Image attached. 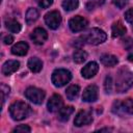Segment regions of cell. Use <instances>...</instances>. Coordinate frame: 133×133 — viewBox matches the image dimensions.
<instances>
[{
    "label": "cell",
    "mask_w": 133,
    "mask_h": 133,
    "mask_svg": "<svg viewBox=\"0 0 133 133\" xmlns=\"http://www.w3.org/2000/svg\"><path fill=\"white\" fill-rule=\"evenodd\" d=\"M106 38H107V35L105 31H103L100 28H91L81 36V39L83 41V43H87L90 45H100L104 43Z\"/></svg>",
    "instance_id": "cell-3"
},
{
    "label": "cell",
    "mask_w": 133,
    "mask_h": 133,
    "mask_svg": "<svg viewBox=\"0 0 133 133\" xmlns=\"http://www.w3.org/2000/svg\"><path fill=\"white\" fill-rule=\"evenodd\" d=\"M3 42H4V44H5V45H10V44L14 42V36H12V35H10V34L5 35V36H4V38H3Z\"/></svg>",
    "instance_id": "cell-32"
},
{
    "label": "cell",
    "mask_w": 133,
    "mask_h": 133,
    "mask_svg": "<svg viewBox=\"0 0 133 133\" xmlns=\"http://www.w3.org/2000/svg\"><path fill=\"white\" fill-rule=\"evenodd\" d=\"M122 103V108L124 113H128V114H133V99H126L124 100Z\"/></svg>",
    "instance_id": "cell-24"
},
{
    "label": "cell",
    "mask_w": 133,
    "mask_h": 133,
    "mask_svg": "<svg viewBox=\"0 0 133 133\" xmlns=\"http://www.w3.org/2000/svg\"><path fill=\"white\" fill-rule=\"evenodd\" d=\"M97 99H98V87L94 84L88 85L82 94V101L89 103V102H95Z\"/></svg>",
    "instance_id": "cell-11"
},
{
    "label": "cell",
    "mask_w": 133,
    "mask_h": 133,
    "mask_svg": "<svg viewBox=\"0 0 133 133\" xmlns=\"http://www.w3.org/2000/svg\"><path fill=\"white\" fill-rule=\"evenodd\" d=\"M111 32H112V36L113 37L123 36L126 33V27L123 25V23L121 21L114 22L112 27H111Z\"/></svg>",
    "instance_id": "cell-18"
},
{
    "label": "cell",
    "mask_w": 133,
    "mask_h": 133,
    "mask_svg": "<svg viewBox=\"0 0 133 133\" xmlns=\"http://www.w3.org/2000/svg\"><path fill=\"white\" fill-rule=\"evenodd\" d=\"M72 79V73L65 69H56L51 76L52 83L55 87H62Z\"/></svg>",
    "instance_id": "cell-4"
},
{
    "label": "cell",
    "mask_w": 133,
    "mask_h": 133,
    "mask_svg": "<svg viewBox=\"0 0 133 133\" xmlns=\"http://www.w3.org/2000/svg\"><path fill=\"white\" fill-rule=\"evenodd\" d=\"M38 17H39V14H38L37 9H35V8H29L27 10V12H26L25 19H26L27 24H31V23H34L38 19Z\"/></svg>",
    "instance_id": "cell-21"
},
{
    "label": "cell",
    "mask_w": 133,
    "mask_h": 133,
    "mask_svg": "<svg viewBox=\"0 0 133 133\" xmlns=\"http://www.w3.org/2000/svg\"><path fill=\"white\" fill-rule=\"evenodd\" d=\"M30 131H31V129L27 125H20L12 130V132H30Z\"/></svg>",
    "instance_id": "cell-28"
},
{
    "label": "cell",
    "mask_w": 133,
    "mask_h": 133,
    "mask_svg": "<svg viewBox=\"0 0 133 133\" xmlns=\"http://www.w3.org/2000/svg\"><path fill=\"white\" fill-rule=\"evenodd\" d=\"M20 66V62L17 60H7L2 65V74L5 76H9L12 73L17 72Z\"/></svg>",
    "instance_id": "cell-13"
},
{
    "label": "cell",
    "mask_w": 133,
    "mask_h": 133,
    "mask_svg": "<svg viewBox=\"0 0 133 133\" xmlns=\"http://www.w3.org/2000/svg\"><path fill=\"white\" fill-rule=\"evenodd\" d=\"M124 46L125 48L128 50L129 55H128V59L130 61H133V39L131 38H126V41H124Z\"/></svg>",
    "instance_id": "cell-25"
},
{
    "label": "cell",
    "mask_w": 133,
    "mask_h": 133,
    "mask_svg": "<svg viewBox=\"0 0 133 133\" xmlns=\"http://www.w3.org/2000/svg\"><path fill=\"white\" fill-rule=\"evenodd\" d=\"M79 6V0H63L62 7L66 11H72Z\"/></svg>",
    "instance_id": "cell-22"
},
{
    "label": "cell",
    "mask_w": 133,
    "mask_h": 133,
    "mask_svg": "<svg viewBox=\"0 0 133 133\" xmlns=\"http://www.w3.org/2000/svg\"><path fill=\"white\" fill-rule=\"evenodd\" d=\"M125 19L128 23L133 24V8H130L125 12Z\"/></svg>",
    "instance_id": "cell-29"
},
{
    "label": "cell",
    "mask_w": 133,
    "mask_h": 133,
    "mask_svg": "<svg viewBox=\"0 0 133 133\" xmlns=\"http://www.w3.org/2000/svg\"><path fill=\"white\" fill-rule=\"evenodd\" d=\"M104 88H105V91L107 94H110L111 90H112V79L110 76H107L105 78V83H104Z\"/></svg>",
    "instance_id": "cell-27"
},
{
    "label": "cell",
    "mask_w": 133,
    "mask_h": 133,
    "mask_svg": "<svg viewBox=\"0 0 133 133\" xmlns=\"http://www.w3.org/2000/svg\"><path fill=\"white\" fill-rule=\"evenodd\" d=\"M112 2H113V4H114L115 6H117L118 8H123V7L127 4L128 0H112Z\"/></svg>",
    "instance_id": "cell-31"
},
{
    "label": "cell",
    "mask_w": 133,
    "mask_h": 133,
    "mask_svg": "<svg viewBox=\"0 0 133 133\" xmlns=\"http://www.w3.org/2000/svg\"><path fill=\"white\" fill-rule=\"evenodd\" d=\"M28 68L32 73H38L43 69V62L37 57H31L28 60Z\"/></svg>",
    "instance_id": "cell-17"
},
{
    "label": "cell",
    "mask_w": 133,
    "mask_h": 133,
    "mask_svg": "<svg viewBox=\"0 0 133 133\" xmlns=\"http://www.w3.org/2000/svg\"><path fill=\"white\" fill-rule=\"evenodd\" d=\"M45 23L50 29H53V30L57 29L59 25L61 24V16L59 11L52 10V11L47 12L45 15Z\"/></svg>",
    "instance_id": "cell-6"
},
{
    "label": "cell",
    "mask_w": 133,
    "mask_h": 133,
    "mask_svg": "<svg viewBox=\"0 0 133 133\" xmlns=\"http://www.w3.org/2000/svg\"><path fill=\"white\" fill-rule=\"evenodd\" d=\"M74 112V107L73 106H64V107H61L59 110H58V119L60 122H66L70 116L72 115V113Z\"/></svg>",
    "instance_id": "cell-15"
},
{
    "label": "cell",
    "mask_w": 133,
    "mask_h": 133,
    "mask_svg": "<svg viewBox=\"0 0 133 133\" xmlns=\"http://www.w3.org/2000/svg\"><path fill=\"white\" fill-rule=\"evenodd\" d=\"M111 129H107V128H105V129H100V131H110Z\"/></svg>",
    "instance_id": "cell-33"
},
{
    "label": "cell",
    "mask_w": 133,
    "mask_h": 133,
    "mask_svg": "<svg viewBox=\"0 0 133 133\" xmlns=\"http://www.w3.org/2000/svg\"><path fill=\"white\" fill-rule=\"evenodd\" d=\"M5 26L8 29V31H10L12 33H18L21 30V24L18 21L14 20V19H7V20H5Z\"/></svg>",
    "instance_id": "cell-19"
},
{
    "label": "cell",
    "mask_w": 133,
    "mask_h": 133,
    "mask_svg": "<svg viewBox=\"0 0 133 133\" xmlns=\"http://www.w3.org/2000/svg\"><path fill=\"white\" fill-rule=\"evenodd\" d=\"M100 59H101V62L105 66H108V68H112V66L116 65L117 62H118V59H117L116 56H114L112 54H107V53L101 55V58Z\"/></svg>",
    "instance_id": "cell-16"
},
{
    "label": "cell",
    "mask_w": 133,
    "mask_h": 133,
    "mask_svg": "<svg viewBox=\"0 0 133 133\" xmlns=\"http://www.w3.org/2000/svg\"><path fill=\"white\" fill-rule=\"evenodd\" d=\"M9 92H10L9 86H7L6 84L2 83V84H1V101H2V107H3V105H4V102H5V100H6V97L9 95Z\"/></svg>",
    "instance_id": "cell-26"
},
{
    "label": "cell",
    "mask_w": 133,
    "mask_h": 133,
    "mask_svg": "<svg viewBox=\"0 0 133 133\" xmlns=\"http://www.w3.org/2000/svg\"><path fill=\"white\" fill-rule=\"evenodd\" d=\"M28 49H29V46H28L27 43H25V42H19L16 45L12 46L11 53L14 55H17V56H24V55L27 54Z\"/></svg>",
    "instance_id": "cell-14"
},
{
    "label": "cell",
    "mask_w": 133,
    "mask_h": 133,
    "mask_svg": "<svg viewBox=\"0 0 133 133\" xmlns=\"http://www.w3.org/2000/svg\"><path fill=\"white\" fill-rule=\"evenodd\" d=\"M79 91H80V87H79L78 85H76V84L71 85V86H69V87L66 88V90H65L66 98H68L69 100H71V101H74V100L78 97Z\"/></svg>",
    "instance_id": "cell-20"
},
{
    "label": "cell",
    "mask_w": 133,
    "mask_h": 133,
    "mask_svg": "<svg viewBox=\"0 0 133 133\" xmlns=\"http://www.w3.org/2000/svg\"><path fill=\"white\" fill-rule=\"evenodd\" d=\"M132 85H133V73L127 68L119 69L116 75V79H115L116 91L119 94L125 92Z\"/></svg>",
    "instance_id": "cell-1"
},
{
    "label": "cell",
    "mask_w": 133,
    "mask_h": 133,
    "mask_svg": "<svg viewBox=\"0 0 133 133\" xmlns=\"http://www.w3.org/2000/svg\"><path fill=\"white\" fill-rule=\"evenodd\" d=\"M87 26V21L81 16H75L69 21V27L73 32L82 31Z\"/></svg>",
    "instance_id": "cell-8"
},
{
    "label": "cell",
    "mask_w": 133,
    "mask_h": 133,
    "mask_svg": "<svg viewBox=\"0 0 133 133\" xmlns=\"http://www.w3.org/2000/svg\"><path fill=\"white\" fill-rule=\"evenodd\" d=\"M98 71H99V65H98V63L95 62V61H90V62L86 63V64L82 68V70H81V75H82V77L85 78V79H90V78H92V77L98 73Z\"/></svg>",
    "instance_id": "cell-9"
},
{
    "label": "cell",
    "mask_w": 133,
    "mask_h": 133,
    "mask_svg": "<svg viewBox=\"0 0 133 133\" xmlns=\"http://www.w3.org/2000/svg\"><path fill=\"white\" fill-rule=\"evenodd\" d=\"M30 38L32 39V42L36 45H42L46 42V39L48 38V33L44 28H35L32 33L30 34Z\"/></svg>",
    "instance_id": "cell-10"
},
{
    "label": "cell",
    "mask_w": 133,
    "mask_h": 133,
    "mask_svg": "<svg viewBox=\"0 0 133 133\" xmlns=\"http://www.w3.org/2000/svg\"><path fill=\"white\" fill-rule=\"evenodd\" d=\"M91 122H92V115H91L90 110H80L74 119V124L77 127H82V126L88 125Z\"/></svg>",
    "instance_id": "cell-7"
},
{
    "label": "cell",
    "mask_w": 133,
    "mask_h": 133,
    "mask_svg": "<svg viewBox=\"0 0 133 133\" xmlns=\"http://www.w3.org/2000/svg\"><path fill=\"white\" fill-rule=\"evenodd\" d=\"M45 91L41 88H37V87H34V86H30L28 87L26 90H25V97L32 103L34 104H42L44 99H45Z\"/></svg>",
    "instance_id": "cell-5"
},
{
    "label": "cell",
    "mask_w": 133,
    "mask_h": 133,
    "mask_svg": "<svg viewBox=\"0 0 133 133\" xmlns=\"http://www.w3.org/2000/svg\"><path fill=\"white\" fill-rule=\"evenodd\" d=\"M87 58V53L83 50H77L73 54V59L76 63H82L86 60Z\"/></svg>",
    "instance_id": "cell-23"
},
{
    "label": "cell",
    "mask_w": 133,
    "mask_h": 133,
    "mask_svg": "<svg viewBox=\"0 0 133 133\" xmlns=\"http://www.w3.org/2000/svg\"><path fill=\"white\" fill-rule=\"evenodd\" d=\"M62 99L59 95H53L49 100H48V103H47V108H48V111L50 112H56L58 111L61 107H62Z\"/></svg>",
    "instance_id": "cell-12"
},
{
    "label": "cell",
    "mask_w": 133,
    "mask_h": 133,
    "mask_svg": "<svg viewBox=\"0 0 133 133\" xmlns=\"http://www.w3.org/2000/svg\"><path fill=\"white\" fill-rule=\"evenodd\" d=\"M30 111H31L30 106L23 101H17L9 106V114L11 118L15 121L24 119L29 115Z\"/></svg>",
    "instance_id": "cell-2"
},
{
    "label": "cell",
    "mask_w": 133,
    "mask_h": 133,
    "mask_svg": "<svg viewBox=\"0 0 133 133\" xmlns=\"http://www.w3.org/2000/svg\"><path fill=\"white\" fill-rule=\"evenodd\" d=\"M35 1L42 8H47L53 3V0H35Z\"/></svg>",
    "instance_id": "cell-30"
}]
</instances>
